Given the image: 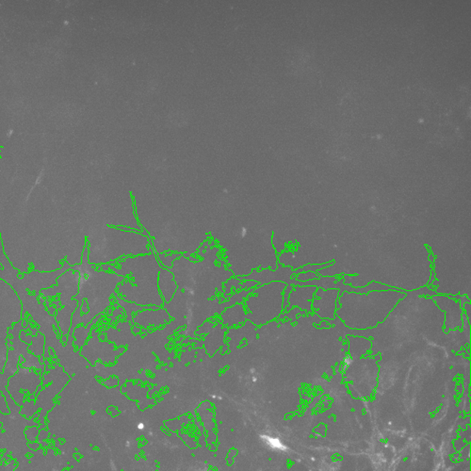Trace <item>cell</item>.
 <instances>
[{"mask_svg":"<svg viewBox=\"0 0 471 471\" xmlns=\"http://www.w3.org/2000/svg\"><path fill=\"white\" fill-rule=\"evenodd\" d=\"M145 423H143V422L138 423V424H137V429L138 430L143 431V430H145Z\"/></svg>","mask_w":471,"mask_h":471,"instance_id":"3957f363","label":"cell"},{"mask_svg":"<svg viewBox=\"0 0 471 471\" xmlns=\"http://www.w3.org/2000/svg\"><path fill=\"white\" fill-rule=\"evenodd\" d=\"M262 438L264 439L265 442L267 443L271 448L283 452H286L287 449V447L285 446L278 438H271V436H262Z\"/></svg>","mask_w":471,"mask_h":471,"instance_id":"7a4b0ae2","label":"cell"},{"mask_svg":"<svg viewBox=\"0 0 471 471\" xmlns=\"http://www.w3.org/2000/svg\"><path fill=\"white\" fill-rule=\"evenodd\" d=\"M0 269H1V266H0Z\"/></svg>","mask_w":471,"mask_h":471,"instance_id":"277c9868","label":"cell"},{"mask_svg":"<svg viewBox=\"0 0 471 471\" xmlns=\"http://www.w3.org/2000/svg\"><path fill=\"white\" fill-rule=\"evenodd\" d=\"M71 268V266L68 264V262L63 263V267L60 270L53 271V273H37V271H33L31 273H26L24 276L23 281L25 284L26 289L29 292H34L36 296L40 295V292H42V289H45V284L47 285V287L52 286V284L54 285L55 282L60 278V276L63 275V273L67 271L69 269Z\"/></svg>","mask_w":471,"mask_h":471,"instance_id":"6da1fadb","label":"cell"}]
</instances>
